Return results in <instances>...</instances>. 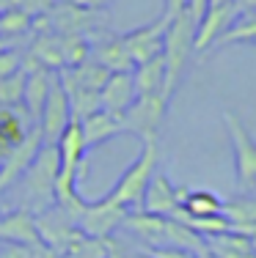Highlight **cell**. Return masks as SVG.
<instances>
[{
    "instance_id": "1",
    "label": "cell",
    "mask_w": 256,
    "mask_h": 258,
    "mask_svg": "<svg viewBox=\"0 0 256 258\" xmlns=\"http://www.w3.org/2000/svg\"><path fill=\"white\" fill-rule=\"evenodd\" d=\"M56 176H58V149L56 146H41L36 159L30 162V168L14 184L25 195V204L20 209L39 214L56 204Z\"/></svg>"
},
{
    "instance_id": "2",
    "label": "cell",
    "mask_w": 256,
    "mask_h": 258,
    "mask_svg": "<svg viewBox=\"0 0 256 258\" xmlns=\"http://www.w3.org/2000/svg\"><path fill=\"white\" fill-rule=\"evenodd\" d=\"M198 22L190 17V11H182L179 17L168 22L166 36H163V60H166V99H171L179 85L185 66L193 55V39H196Z\"/></svg>"
},
{
    "instance_id": "3",
    "label": "cell",
    "mask_w": 256,
    "mask_h": 258,
    "mask_svg": "<svg viewBox=\"0 0 256 258\" xmlns=\"http://www.w3.org/2000/svg\"><path fill=\"white\" fill-rule=\"evenodd\" d=\"M157 159H160L157 140H143L141 154H138L135 162L121 173V179L113 184V189L105 198L121 204L124 209H141L143 192H146V187H149L151 176H155V170H157Z\"/></svg>"
},
{
    "instance_id": "4",
    "label": "cell",
    "mask_w": 256,
    "mask_h": 258,
    "mask_svg": "<svg viewBox=\"0 0 256 258\" xmlns=\"http://www.w3.org/2000/svg\"><path fill=\"white\" fill-rule=\"evenodd\" d=\"M223 126L231 140V154H234V181L242 192L256 189V138L248 132V126L234 113H223Z\"/></svg>"
},
{
    "instance_id": "5",
    "label": "cell",
    "mask_w": 256,
    "mask_h": 258,
    "mask_svg": "<svg viewBox=\"0 0 256 258\" xmlns=\"http://www.w3.org/2000/svg\"><path fill=\"white\" fill-rule=\"evenodd\" d=\"M168 99L166 96H135V102L121 113V126L124 132L135 135L143 140H157V129H160L163 118H166Z\"/></svg>"
},
{
    "instance_id": "6",
    "label": "cell",
    "mask_w": 256,
    "mask_h": 258,
    "mask_svg": "<svg viewBox=\"0 0 256 258\" xmlns=\"http://www.w3.org/2000/svg\"><path fill=\"white\" fill-rule=\"evenodd\" d=\"M127 212H130V209H124L121 204H116V201L99 198L96 204H85L83 214L77 217V228H80L85 236L108 239L119 225H124Z\"/></svg>"
},
{
    "instance_id": "7",
    "label": "cell",
    "mask_w": 256,
    "mask_h": 258,
    "mask_svg": "<svg viewBox=\"0 0 256 258\" xmlns=\"http://www.w3.org/2000/svg\"><path fill=\"white\" fill-rule=\"evenodd\" d=\"M69 121H72L69 96H66L58 75H53L50 94H47L44 110H41V118H39V129H41V140H44V146H56L58 138L64 135V129L69 126Z\"/></svg>"
},
{
    "instance_id": "8",
    "label": "cell",
    "mask_w": 256,
    "mask_h": 258,
    "mask_svg": "<svg viewBox=\"0 0 256 258\" xmlns=\"http://www.w3.org/2000/svg\"><path fill=\"white\" fill-rule=\"evenodd\" d=\"M41 146H44L41 129H39V124H33L28 132V138L22 140L17 149H11L9 154H6V159L0 162V192H6L9 187H14V184L20 181V176L30 168V162L36 159Z\"/></svg>"
},
{
    "instance_id": "9",
    "label": "cell",
    "mask_w": 256,
    "mask_h": 258,
    "mask_svg": "<svg viewBox=\"0 0 256 258\" xmlns=\"http://www.w3.org/2000/svg\"><path fill=\"white\" fill-rule=\"evenodd\" d=\"M237 9L234 3H221V6H210V9L201 14L198 25H196V39H193V52H207L212 50V47L218 44V39H221L226 30L234 25L237 20Z\"/></svg>"
},
{
    "instance_id": "10",
    "label": "cell",
    "mask_w": 256,
    "mask_h": 258,
    "mask_svg": "<svg viewBox=\"0 0 256 258\" xmlns=\"http://www.w3.org/2000/svg\"><path fill=\"white\" fill-rule=\"evenodd\" d=\"M166 28H168V20H155L151 25H143V28H135L130 33L121 36L127 52H130L132 63H146V60L157 58L163 52V36H166Z\"/></svg>"
},
{
    "instance_id": "11",
    "label": "cell",
    "mask_w": 256,
    "mask_h": 258,
    "mask_svg": "<svg viewBox=\"0 0 256 258\" xmlns=\"http://www.w3.org/2000/svg\"><path fill=\"white\" fill-rule=\"evenodd\" d=\"M0 242L6 244H25V247H44L36 228V214L28 209L0 214Z\"/></svg>"
},
{
    "instance_id": "12",
    "label": "cell",
    "mask_w": 256,
    "mask_h": 258,
    "mask_svg": "<svg viewBox=\"0 0 256 258\" xmlns=\"http://www.w3.org/2000/svg\"><path fill=\"white\" fill-rule=\"evenodd\" d=\"M33 124L36 121H30L22 104H0V162L11 149H17L28 138Z\"/></svg>"
},
{
    "instance_id": "13",
    "label": "cell",
    "mask_w": 256,
    "mask_h": 258,
    "mask_svg": "<svg viewBox=\"0 0 256 258\" xmlns=\"http://www.w3.org/2000/svg\"><path fill=\"white\" fill-rule=\"evenodd\" d=\"M179 187H174L171 179L160 170H155L149 187L143 192V201H141V209L149 214H160V217H171V214L179 209Z\"/></svg>"
},
{
    "instance_id": "14",
    "label": "cell",
    "mask_w": 256,
    "mask_h": 258,
    "mask_svg": "<svg viewBox=\"0 0 256 258\" xmlns=\"http://www.w3.org/2000/svg\"><path fill=\"white\" fill-rule=\"evenodd\" d=\"M135 83H132V72H113L99 88V110L121 115L132 102H135Z\"/></svg>"
},
{
    "instance_id": "15",
    "label": "cell",
    "mask_w": 256,
    "mask_h": 258,
    "mask_svg": "<svg viewBox=\"0 0 256 258\" xmlns=\"http://www.w3.org/2000/svg\"><path fill=\"white\" fill-rule=\"evenodd\" d=\"M91 60H96L99 66H105L108 72H132L135 63H132L130 52H127L121 36H99V39L91 44Z\"/></svg>"
},
{
    "instance_id": "16",
    "label": "cell",
    "mask_w": 256,
    "mask_h": 258,
    "mask_svg": "<svg viewBox=\"0 0 256 258\" xmlns=\"http://www.w3.org/2000/svg\"><path fill=\"white\" fill-rule=\"evenodd\" d=\"M80 129H83L85 149L102 146L105 140H111V138H116V135L124 132V126H121V115L108 113V110H96V113H91L88 118H83Z\"/></svg>"
},
{
    "instance_id": "17",
    "label": "cell",
    "mask_w": 256,
    "mask_h": 258,
    "mask_svg": "<svg viewBox=\"0 0 256 258\" xmlns=\"http://www.w3.org/2000/svg\"><path fill=\"white\" fill-rule=\"evenodd\" d=\"M53 75H56L53 69H36V72H28L25 94H22V107H25V113L30 115V121H36V124H39L41 110H44V102H47V94H50Z\"/></svg>"
},
{
    "instance_id": "18",
    "label": "cell",
    "mask_w": 256,
    "mask_h": 258,
    "mask_svg": "<svg viewBox=\"0 0 256 258\" xmlns=\"http://www.w3.org/2000/svg\"><path fill=\"white\" fill-rule=\"evenodd\" d=\"M132 83H135V94L138 96H166V60L163 55L138 63L132 69Z\"/></svg>"
},
{
    "instance_id": "19",
    "label": "cell",
    "mask_w": 256,
    "mask_h": 258,
    "mask_svg": "<svg viewBox=\"0 0 256 258\" xmlns=\"http://www.w3.org/2000/svg\"><path fill=\"white\" fill-rule=\"evenodd\" d=\"M124 225L130 228L135 236H141L149 247H163L166 244V217L160 214H149V212H127Z\"/></svg>"
},
{
    "instance_id": "20",
    "label": "cell",
    "mask_w": 256,
    "mask_h": 258,
    "mask_svg": "<svg viewBox=\"0 0 256 258\" xmlns=\"http://www.w3.org/2000/svg\"><path fill=\"white\" fill-rule=\"evenodd\" d=\"M204 242H207V253H210V258H256L248 236H242V233H237L231 228L226 233H218V236L204 239Z\"/></svg>"
},
{
    "instance_id": "21",
    "label": "cell",
    "mask_w": 256,
    "mask_h": 258,
    "mask_svg": "<svg viewBox=\"0 0 256 258\" xmlns=\"http://www.w3.org/2000/svg\"><path fill=\"white\" fill-rule=\"evenodd\" d=\"M163 247H179V250H187V253H193L198 258H210L204 236L174 217H166V244Z\"/></svg>"
},
{
    "instance_id": "22",
    "label": "cell",
    "mask_w": 256,
    "mask_h": 258,
    "mask_svg": "<svg viewBox=\"0 0 256 258\" xmlns=\"http://www.w3.org/2000/svg\"><path fill=\"white\" fill-rule=\"evenodd\" d=\"M182 212L190 217H218L223 214V201L210 189H187L182 192Z\"/></svg>"
},
{
    "instance_id": "23",
    "label": "cell",
    "mask_w": 256,
    "mask_h": 258,
    "mask_svg": "<svg viewBox=\"0 0 256 258\" xmlns=\"http://www.w3.org/2000/svg\"><path fill=\"white\" fill-rule=\"evenodd\" d=\"M28 55L33 60H39V66H44V69H53V72L64 69V60H61V36L58 33L56 36L53 33L39 36Z\"/></svg>"
},
{
    "instance_id": "24",
    "label": "cell",
    "mask_w": 256,
    "mask_h": 258,
    "mask_svg": "<svg viewBox=\"0 0 256 258\" xmlns=\"http://www.w3.org/2000/svg\"><path fill=\"white\" fill-rule=\"evenodd\" d=\"M231 44H256V11L251 14H240L234 20L226 33L218 39V44L212 50H221V47H231Z\"/></svg>"
},
{
    "instance_id": "25",
    "label": "cell",
    "mask_w": 256,
    "mask_h": 258,
    "mask_svg": "<svg viewBox=\"0 0 256 258\" xmlns=\"http://www.w3.org/2000/svg\"><path fill=\"white\" fill-rule=\"evenodd\" d=\"M88 58H91V44L83 39V33L61 36V60H64V66H80Z\"/></svg>"
},
{
    "instance_id": "26",
    "label": "cell",
    "mask_w": 256,
    "mask_h": 258,
    "mask_svg": "<svg viewBox=\"0 0 256 258\" xmlns=\"http://www.w3.org/2000/svg\"><path fill=\"white\" fill-rule=\"evenodd\" d=\"M66 96H69V110H72V121H83L88 118L91 113L99 110V94L96 91H83V88H66Z\"/></svg>"
},
{
    "instance_id": "27",
    "label": "cell",
    "mask_w": 256,
    "mask_h": 258,
    "mask_svg": "<svg viewBox=\"0 0 256 258\" xmlns=\"http://www.w3.org/2000/svg\"><path fill=\"white\" fill-rule=\"evenodd\" d=\"M223 217L229 225H251L256 223V198H231L223 201Z\"/></svg>"
},
{
    "instance_id": "28",
    "label": "cell",
    "mask_w": 256,
    "mask_h": 258,
    "mask_svg": "<svg viewBox=\"0 0 256 258\" xmlns=\"http://www.w3.org/2000/svg\"><path fill=\"white\" fill-rule=\"evenodd\" d=\"M58 258H108V239H94L83 233Z\"/></svg>"
},
{
    "instance_id": "29",
    "label": "cell",
    "mask_w": 256,
    "mask_h": 258,
    "mask_svg": "<svg viewBox=\"0 0 256 258\" xmlns=\"http://www.w3.org/2000/svg\"><path fill=\"white\" fill-rule=\"evenodd\" d=\"M30 28H33V17H30L22 6L0 11V33L3 36H22Z\"/></svg>"
},
{
    "instance_id": "30",
    "label": "cell",
    "mask_w": 256,
    "mask_h": 258,
    "mask_svg": "<svg viewBox=\"0 0 256 258\" xmlns=\"http://www.w3.org/2000/svg\"><path fill=\"white\" fill-rule=\"evenodd\" d=\"M25 80L28 72L20 69L11 77L0 80V104H22V94H25Z\"/></svg>"
},
{
    "instance_id": "31",
    "label": "cell",
    "mask_w": 256,
    "mask_h": 258,
    "mask_svg": "<svg viewBox=\"0 0 256 258\" xmlns=\"http://www.w3.org/2000/svg\"><path fill=\"white\" fill-rule=\"evenodd\" d=\"M22 69V55L17 50H0V80L3 77H11L14 72Z\"/></svg>"
},
{
    "instance_id": "32",
    "label": "cell",
    "mask_w": 256,
    "mask_h": 258,
    "mask_svg": "<svg viewBox=\"0 0 256 258\" xmlns=\"http://www.w3.org/2000/svg\"><path fill=\"white\" fill-rule=\"evenodd\" d=\"M146 253L151 258H198V255L187 253V250H179V247H149Z\"/></svg>"
},
{
    "instance_id": "33",
    "label": "cell",
    "mask_w": 256,
    "mask_h": 258,
    "mask_svg": "<svg viewBox=\"0 0 256 258\" xmlns=\"http://www.w3.org/2000/svg\"><path fill=\"white\" fill-rule=\"evenodd\" d=\"M187 3H190V0H166V6H163V20H174V17H179L182 11H187Z\"/></svg>"
},
{
    "instance_id": "34",
    "label": "cell",
    "mask_w": 256,
    "mask_h": 258,
    "mask_svg": "<svg viewBox=\"0 0 256 258\" xmlns=\"http://www.w3.org/2000/svg\"><path fill=\"white\" fill-rule=\"evenodd\" d=\"M231 231L248 236V242H251V247H253V253H256V223H251V225H231Z\"/></svg>"
},
{
    "instance_id": "35",
    "label": "cell",
    "mask_w": 256,
    "mask_h": 258,
    "mask_svg": "<svg viewBox=\"0 0 256 258\" xmlns=\"http://www.w3.org/2000/svg\"><path fill=\"white\" fill-rule=\"evenodd\" d=\"M207 6H210V0H190V3H187V11H190V17L198 22L201 14L207 11Z\"/></svg>"
},
{
    "instance_id": "36",
    "label": "cell",
    "mask_w": 256,
    "mask_h": 258,
    "mask_svg": "<svg viewBox=\"0 0 256 258\" xmlns=\"http://www.w3.org/2000/svg\"><path fill=\"white\" fill-rule=\"evenodd\" d=\"M108 258H135V255H130L124 247H119L116 242H111V239H108Z\"/></svg>"
},
{
    "instance_id": "37",
    "label": "cell",
    "mask_w": 256,
    "mask_h": 258,
    "mask_svg": "<svg viewBox=\"0 0 256 258\" xmlns=\"http://www.w3.org/2000/svg\"><path fill=\"white\" fill-rule=\"evenodd\" d=\"M237 9V14H251V11H256V0H231Z\"/></svg>"
},
{
    "instance_id": "38",
    "label": "cell",
    "mask_w": 256,
    "mask_h": 258,
    "mask_svg": "<svg viewBox=\"0 0 256 258\" xmlns=\"http://www.w3.org/2000/svg\"><path fill=\"white\" fill-rule=\"evenodd\" d=\"M75 3L83 6V9H88V11H94V9H99V6L111 3V0H75Z\"/></svg>"
},
{
    "instance_id": "39",
    "label": "cell",
    "mask_w": 256,
    "mask_h": 258,
    "mask_svg": "<svg viewBox=\"0 0 256 258\" xmlns=\"http://www.w3.org/2000/svg\"><path fill=\"white\" fill-rule=\"evenodd\" d=\"M22 6V0H0V11H9V9H17Z\"/></svg>"
},
{
    "instance_id": "40",
    "label": "cell",
    "mask_w": 256,
    "mask_h": 258,
    "mask_svg": "<svg viewBox=\"0 0 256 258\" xmlns=\"http://www.w3.org/2000/svg\"><path fill=\"white\" fill-rule=\"evenodd\" d=\"M221 3H229V0H210V6H221ZM210 6H207V9H210Z\"/></svg>"
},
{
    "instance_id": "41",
    "label": "cell",
    "mask_w": 256,
    "mask_h": 258,
    "mask_svg": "<svg viewBox=\"0 0 256 258\" xmlns=\"http://www.w3.org/2000/svg\"><path fill=\"white\" fill-rule=\"evenodd\" d=\"M135 258H151L149 253H141V255H135Z\"/></svg>"
},
{
    "instance_id": "42",
    "label": "cell",
    "mask_w": 256,
    "mask_h": 258,
    "mask_svg": "<svg viewBox=\"0 0 256 258\" xmlns=\"http://www.w3.org/2000/svg\"><path fill=\"white\" fill-rule=\"evenodd\" d=\"M0 214H3V209H0Z\"/></svg>"
}]
</instances>
